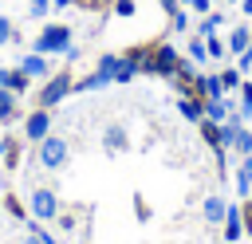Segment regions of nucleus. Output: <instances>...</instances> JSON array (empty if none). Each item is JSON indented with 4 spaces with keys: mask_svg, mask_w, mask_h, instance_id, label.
Listing matches in <instances>:
<instances>
[{
    "mask_svg": "<svg viewBox=\"0 0 252 244\" xmlns=\"http://www.w3.org/2000/svg\"><path fill=\"white\" fill-rule=\"evenodd\" d=\"M32 51L35 55H75V43H71V28L67 24H47L35 39H32Z\"/></svg>",
    "mask_w": 252,
    "mask_h": 244,
    "instance_id": "f257e3e1",
    "label": "nucleus"
},
{
    "mask_svg": "<svg viewBox=\"0 0 252 244\" xmlns=\"http://www.w3.org/2000/svg\"><path fill=\"white\" fill-rule=\"evenodd\" d=\"M59 213H63V205H59L55 189H47V185H35V189L28 193V220H39V224H47V220H55Z\"/></svg>",
    "mask_w": 252,
    "mask_h": 244,
    "instance_id": "f03ea898",
    "label": "nucleus"
},
{
    "mask_svg": "<svg viewBox=\"0 0 252 244\" xmlns=\"http://www.w3.org/2000/svg\"><path fill=\"white\" fill-rule=\"evenodd\" d=\"M67 153H71V146H67V138H63V134H47V138L35 146L39 165H43V169H51V173H59V169L67 165Z\"/></svg>",
    "mask_w": 252,
    "mask_h": 244,
    "instance_id": "7ed1b4c3",
    "label": "nucleus"
},
{
    "mask_svg": "<svg viewBox=\"0 0 252 244\" xmlns=\"http://www.w3.org/2000/svg\"><path fill=\"white\" fill-rule=\"evenodd\" d=\"M71 91H75V79H71L67 71H59V75L51 71V75L43 79V87H39V106H47V110H51V106H59Z\"/></svg>",
    "mask_w": 252,
    "mask_h": 244,
    "instance_id": "20e7f679",
    "label": "nucleus"
},
{
    "mask_svg": "<svg viewBox=\"0 0 252 244\" xmlns=\"http://www.w3.org/2000/svg\"><path fill=\"white\" fill-rule=\"evenodd\" d=\"M47 134H51V110H47V106H35V110L24 118V138L39 146Z\"/></svg>",
    "mask_w": 252,
    "mask_h": 244,
    "instance_id": "39448f33",
    "label": "nucleus"
},
{
    "mask_svg": "<svg viewBox=\"0 0 252 244\" xmlns=\"http://www.w3.org/2000/svg\"><path fill=\"white\" fill-rule=\"evenodd\" d=\"M177 114H181L185 122H193V126H201V122H205V98H201L197 91H189V94H181V98H177Z\"/></svg>",
    "mask_w": 252,
    "mask_h": 244,
    "instance_id": "423d86ee",
    "label": "nucleus"
},
{
    "mask_svg": "<svg viewBox=\"0 0 252 244\" xmlns=\"http://www.w3.org/2000/svg\"><path fill=\"white\" fill-rule=\"evenodd\" d=\"M224 213H228V201H224L220 193H209V197L201 201V216H205L209 228H220V224H224Z\"/></svg>",
    "mask_w": 252,
    "mask_h": 244,
    "instance_id": "0eeeda50",
    "label": "nucleus"
},
{
    "mask_svg": "<svg viewBox=\"0 0 252 244\" xmlns=\"http://www.w3.org/2000/svg\"><path fill=\"white\" fill-rule=\"evenodd\" d=\"M102 150H106V153H126V150H130V134H126L122 122H110V126L102 130Z\"/></svg>",
    "mask_w": 252,
    "mask_h": 244,
    "instance_id": "6e6552de",
    "label": "nucleus"
},
{
    "mask_svg": "<svg viewBox=\"0 0 252 244\" xmlns=\"http://www.w3.org/2000/svg\"><path fill=\"white\" fill-rule=\"evenodd\" d=\"M20 71H24L28 79H47V75H51V59L32 51V55H24V59H20Z\"/></svg>",
    "mask_w": 252,
    "mask_h": 244,
    "instance_id": "1a4fd4ad",
    "label": "nucleus"
},
{
    "mask_svg": "<svg viewBox=\"0 0 252 244\" xmlns=\"http://www.w3.org/2000/svg\"><path fill=\"white\" fill-rule=\"evenodd\" d=\"M0 87L12 91V94H24V91L32 87V79H28L20 67H0Z\"/></svg>",
    "mask_w": 252,
    "mask_h": 244,
    "instance_id": "9d476101",
    "label": "nucleus"
},
{
    "mask_svg": "<svg viewBox=\"0 0 252 244\" xmlns=\"http://www.w3.org/2000/svg\"><path fill=\"white\" fill-rule=\"evenodd\" d=\"M232 106H236V102H232L228 94H224V98H205V118H209V122H228V118H232Z\"/></svg>",
    "mask_w": 252,
    "mask_h": 244,
    "instance_id": "9b49d317",
    "label": "nucleus"
},
{
    "mask_svg": "<svg viewBox=\"0 0 252 244\" xmlns=\"http://www.w3.org/2000/svg\"><path fill=\"white\" fill-rule=\"evenodd\" d=\"M244 236V216H240V205H228V213H224V240L228 244H236Z\"/></svg>",
    "mask_w": 252,
    "mask_h": 244,
    "instance_id": "f8f14e48",
    "label": "nucleus"
},
{
    "mask_svg": "<svg viewBox=\"0 0 252 244\" xmlns=\"http://www.w3.org/2000/svg\"><path fill=\"white\" fill-rule=\"evenodd\" d=\"M16 118H20V94L0 87V122H16Z\"/></svg>",
    "mask_w": 252,
    "mask_h": 244,
    "instance_id": "ddd939ff",
    "label": "nucleus"
},
{
    "mask_svg": "<svg viewBox=\"0 0 252 244\" xmlns=\"http://www.w3.org/2000/svg\"><path fill=\"white\" fill-rule=\"evenodd\" d=\"M197 94H201V98H224L220 75H201V79H197Z\"/></svg>",
    "mask_w": 252,
    "mask_h": 244,
    "instance_id": "4468645a",
    "label": "nucleus"
},
{
    "mask_svg": "<svg viewBox=\"0 0 252 244\" xmlns=\"http://www.w3.org/2000/svg\"><path fill=\"white\" fill-rule=\"evenodd\" d=\"M236 189H240V197H248V193H252V153H248V157H240V169H236Z\"/></svg>",
    "mask_w": 252,
    "mask_h": 244,
    "instance_id": "2eb2a0df",
    "label": "nucleus"
},
{
    "mask_svg": "<svg viewBox=\"0 0 252 244\" xmlns=\"http://www.w3.org/2000/svg\"><path fill=\"white\" fill-rule=\"evenodd\" d=\"M220 87H224V94L240 91V87H244V71H240V67H224V71H220Z\"/></svg>",
    "mask_w": 252,
    "mask_h": 244,
    "instance_id": "dca6fc26",
    "label": "nucleus"
},
{
    "mask_svg": "<svg viewBox=\"0 0 252 244\" xmlns=\"http://www.w3.org/2000/svg\"><path fill=\"white\" fill-rule=\"evenodd\" d=\"M248 35H252L248 28H232V31H228V51H232V55H244V51H248Z\"/></svg>",
    "mask_w": 252,
    "mask_h": 244,
    "instance_id": "f3484780",
    "label": "nucleus"
},
{
    "mask_svg": "<svg viewBox=\"0 0 252 244\" xmlns=\"http://www.w3.org/2000/svg\"><path fill=\"white\" fill-rule=\"evenodd\" d=\"M232 150H236L240 157H248V153H252V130H248V126H236V138H232Z\"/></svg>",
    "mask_w": 252,
    "mask_h": 244,
    "instance_id": "a211bd4d",
    "label": "nucleus"
},
{
    "mask_svg": "<svg viewBox=\"0 0 252 244\" xmlns=\"http://www.w3.org/2000/svg\"><path fill=\"white\" fill-rule=\"evenodd\" d=\"M189 59L201 67V63H209V47H205V35H193L189 39Z\"/></svg>",
    "mask_w": 252,
    "mask_h": 244,
    "instance_id": "6ab92c4d",
    "label": "nucleus"
},
{
    "mask_svg": "<svg viewBox=\"0 0 252 244\" xmlns=\"http://www.w3.org/2000/svg\"><path fill=\"white\" fill-rule=\"evenodd\" d=\"M201 138H205V146H213V150H220V122H201Z\"/></svg>",
    "mask_w": 252,
    "mask_h": 244,
    "instance_id": "aec40b11",
    "label": "nucleus"
},
{
    "mask_svg": "<svg viewBox=\"0 0 252 244\" xmlns=\"http://www.w3.org/2000/svg\"><path fill=\"white\" fill-rule=\"evenodd\" d=\"M205 47H209V59H224V55H228V43H224L217 31H213V35H205Z\"/></svg>",
    "mask_w": 252,
    "mask_h": 244,
    "instance_id": "412c9836",
    "label": "nucleus"
},
{
    "mask_svg": "<svg viewBox=\"0 0 252 244\" xmlns=\"http://www.w3.org/2000/svg\"><path fill=\"white\" fill-rule=\"evenodd\" d=\"M236 118L244 122V118H252V83H244L240 87V106H236Z\"/></svg>",
    "mask_w": 252,
    "mask_h": 244,
    "instance_id": "4be33fe9",
    "label": "nucleus"
},
{
    "mask_svg": "<svg viewBox=\"0 0 252 244\" xmlns=\"http://www.w3.org/2000/svg\"><path fill=\"white\" fill-rule=\"evenodd\" d=\"M0 153H4V161L16 169V161H20V146H16L12 138H4V142H0Z\"/></svg>",
    "mask_w": 252,
    "mask_h": 244,
    "instance_id": "5701e85b",
    "label": "nucleus"
},
{
    "mask_svg": "<svg viewBox=\"0 0 252 244\" xmlns=\"http://www.w3.org/2000/svg\"><path fill=\"white\" fill-rule=\"evenodd\" d=\"M28 232H35V236H39L43 244H59V240H55V236H51V232H47V228L39 224V220H28Z\"/></svg>",
    "mask_w": 252,
    "mask_h": 244,
    "instance_id": "b1692460",
    "label": "nucleus"
},
{
    "mask_svg": "<svg viewBox=\"0 0 252 244\" xmlns=\"http://www.w3.org/2000/svg\"><path fill=\"white\" fill-rule=\"evenodd\" d=\"M134 213H138V220H150V205H146L142 193H134Z\"/></svg>",
    "mask_w": 252,
    "mask_h": 244,
    "instance_id": "393cba45",
    "label": "nucleus"
},
{
    "mask_svg": "<svg viewBox=\"0 0 252 244\" xmlns=\"http://www.w3.org/2000/svg\"><path fill=\"white\" fill-rule=\"evenodd\" d=\"M240 216H244V236H252V201L244 197V205H240Z\"/></svg>",
    "mask_w": 252,
    "mask_h": 244,
    "instance_id": "a878e982",
    "label": "nucleus"
},
{
    "mask_svg": "<svg viewBox=\"0 0 252 244\" xmlns=\"http://www.w3.org/2000/svg\"><path fill=\"white\" fill-rule=\"evenodd\" d=\"M8 43H12V20L0 16V47H8Z\"/></svg>",
    "mask_w": 252,
    "mask_h": 244,
    "instance_id": "bb28decb",
    "label": "nucleus"
},
{
    "mask_svg": "<svg viewBox=\"0 0 252 244\" xmlns=\"http://www.w3.org/2000/svg\"><path fill=\"white\" fill-rule=\"evenodd\" d=\"M220 28V16H205V24H201V35H213Z\"/></svg>",
    "mask_w": 252,
    "mask_h": 244,
    "instance_id": "cd10ccee",
    "label": "nucleus"
},
{
    "mask_svg": "<svg viewBox=\"0 0 252 244\" xmlns=\"http://www.w3.org/2000/svg\"><path fill=\"white\" fill-rule=\"evenodd\" d=\"M28 8H32V16H47L51 0H28Z\"/></svg>",
    "mask_w": 252,
    "mask_h": 244,
    "instance_id": "c85d7f7f",
    "label": "nucleus"
},
{
    "mask_svg": "<svg viewBox=\"0 0 252 244\" xmlns=\"http://www.w3.org/2000/svg\"><path fill=\"white\" fill-rule=\"evenodd\" d=\"M114 12H118V16H134L138 8H134V0H118V4H114Z\"/></svg>",
    "mask_w": 252,
    "mask_h": 244,
    "instance_id": "c756f323",
    "label": "nucleus"
},
{
    "mask_svg": "<svg viewBox=\"0 0 252 244\" xmlns=\"http://www.w3.org/2000/svg\"><path fill=\"white\" fill-rule=\"evenodd\" d=\"M169 24H173L177 31H185V28H189V20H185V12H173V16H169Z\"/></svg>",
    "mask_w": 252,
    "mask_h": 244,
    "instance_id": "7c9ffc66",
    "label": "nucleus"
},
{
    "mask_svg": "<svg viewBox=\"0 0 252 244\" xmlns=\"http://www.w3.org/2000/svg\"><path fill=\"white\" fill-rule=\"evenodd\" d=\"M8 213H12V216H28V209H24L20 201H12V197H8Z\"/></svg>",
    "mask_w": 252,
    "mask_h": 244,
    "instance_id": "2f4dec72",
    "label": "nucleus"
},
{
    "mask_svg": "<svg viewBox=\"0 0 252 244\" xmlns=\"http://www.w3.org/2000/svg\"><path fill=\"white\" fill-rule=\"evenodd\" d=\"M55 220H59V224H63V232H71V228H75V216H71V213H59V216H55Z\"/></svg>",
    "mask_w": 252,
    "mask_h": 244,
    "instance_id": "473e14b6",
    "label": "nucleus"
},
{
    "mask_svg": "<svg viewBox=\"0 0 252 244\" xmlns=\"http://www.w3.org/2000/svg\"><path fill=\"white\" fill-rule=\"evenodd\" d=\"M161 8H165L169 16H173V12H181V4H177V0H161Z\"/></svg>",
    "mask_w": 252,
    "mask_h": 244,
    "instance_id": "72a5a7b5",
    "label": "nucleus"
},
{
    "mask_svg": "<svg viewBox=\"0 0 252 244\" xmlns=\"http://www.w3.org/2000/svg\"><path fill=\"white\" fill-rule=\"evenodd\" d=\"M20 244H43V240H39L35 232H24V240H20Z\"/></svg>",
    "mask_w": 252,
    "mask_h": 244,
    "instance_id": "f704fd0d",
    "label": "nucleus"
},
{
    "mask_svg": "<svg viewBox=\"0 0 252 244\" xmlns=\"http://www.w3.org/2000/svg\"><path fill=\"white\" fill-rule=\"evenodd\" d=\"M193 8L197 12H209V0H193Z\"/></svg>",
    "mask_w": 252,
    "mask_h": 244,
    "instance_id": "c9c22d12",
    "label": "nucleus"
},
{
    "mask_svg": "<svg viewBox=\"0 0 252 244\" xmlns=\"http://www.w3.org/2000/svg\"><path fill=\"white\" fill-rule=\"evenodd\" d=\"M240 8H244V12H248V16H252V0H240Z\"/></svg>",
    "mask_w": 252,
    "mask_h": 244,
    "instance_id": "e433bc0d",
    "label": "nucleus"
},
{
    "mask_svg": "<svg viewBox=\"0 0 252 244\" xmlns=\"http://www.w3.org/2000/svg\"><path fill=\"white\" fill-rule=\"evenodd\" d=\"M51 4H55V8H67V4H71V0H51Z\"/></svg>",
    "mask_w": 252,
    "mask_h": 244,
    "instance_id": "4c0bfd02",
    "label": "nucleus"
},
{
    "mask_svg": "<svg viewBox=\"0 0 252 244\" xmlns=\"http://www.w3.org/2000/svg\"><path fill=\"white\" fill-rule=\"evenodd\" d=\"M177 4H193V0H177Z\"/></svg>",
    "mask_w": 252,
    "mask_h": 244,
    "instance_id": "58836bf2",
    "label": "nucleus"
}]
</instances>
